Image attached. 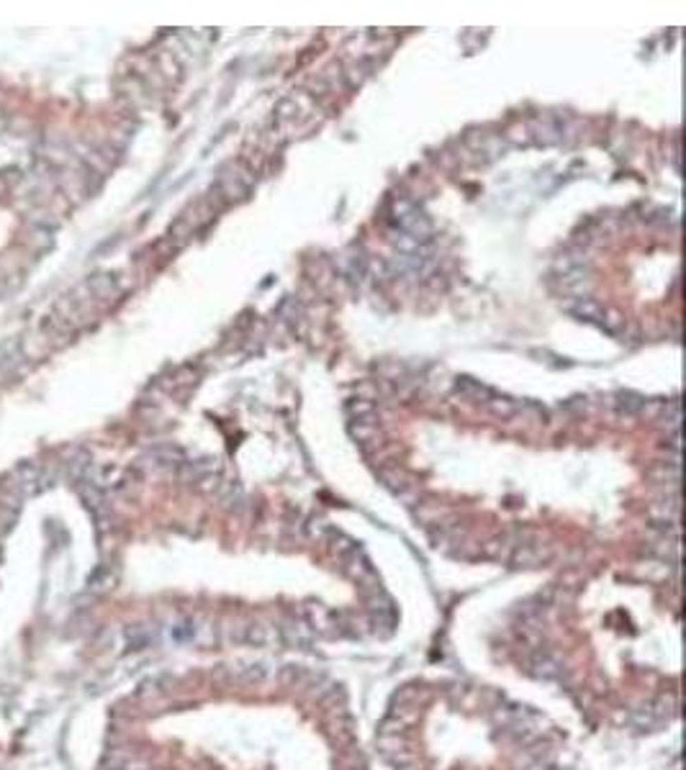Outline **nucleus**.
Segmentation results:
<instances>
[{
  "mask_svg": "<svg viewBox=\"0 0 686 770\" xmlns=\"http://www.w3.org/2000/svg\"><path fill=\"white\" fill-rule=\"evenodd\" d=\"M535 673L542 675V678H548V681H553V678H558L560 675V665L550 657V655H538L535 657Z\"/></svg>",
  "mask_w": 686,
  "mask_h": 770,
  "instance_id": "3",
  "label": "nucleus"
},
{
  "mask_svg": "<svg viewBox=\"0 0 686 770\" xmlns=\"http://www.w3.org/2000/svg\"><path fill=\"white\" fill-rule=\"evenodd\" d=\"M568 311L573 313V316L584 319V321H594V324H599V326H607V324H609L607 311H604V308H601L599 303L586 301V298H579V303L568 306Z\"/></svg>",
  "mask_w": 686,
  "mask_h": 770,
  "instance_id": "1",
  "label": "nucleus"
},
{
  "mask_svg": "<svg viewBox=\"0 0 686 770\" xmlns=\"http://www.w3.org/2000/svg\"><path fill=\"white\" fill-rule=\"evenodd\" d=\"M0 128H3V111H0Z\"/></svg>",
  "mask_w": 686,
  "mask_h": 770,
  "instance_id": "4",
  "label": "nucleus"
},
{
  "mask_svg": "<svg viewBox=\"0 0 686 770\" xmlns=\"http://www.w3.org/2000/svg\"><path fill=\"white\" fill-rule=\"evenodd\" d=\"M113 770H124V768H113Z\"/></svg>",
  "mask_w": 686,
  "mask_h": 770,
  "instance_id": "5",
  "label": "nucleus"
},
{
  "mask_svg": "<svg viewBox=\"0 0 686 770\" xmlns=\"http://www.w3.org/2000/svg\"><path fill=\"white\" fill-rule=\"evenodd\" d=\"M270 675V670H267V665L263 663H252V665H236L234 670V678L239 683H263L265 678Z\"/></svg>",
  "mask_w": 686,
  "mask_h": 770,
  "instance_id": "2",
  "label": "nucleus"
}]
</instances>
